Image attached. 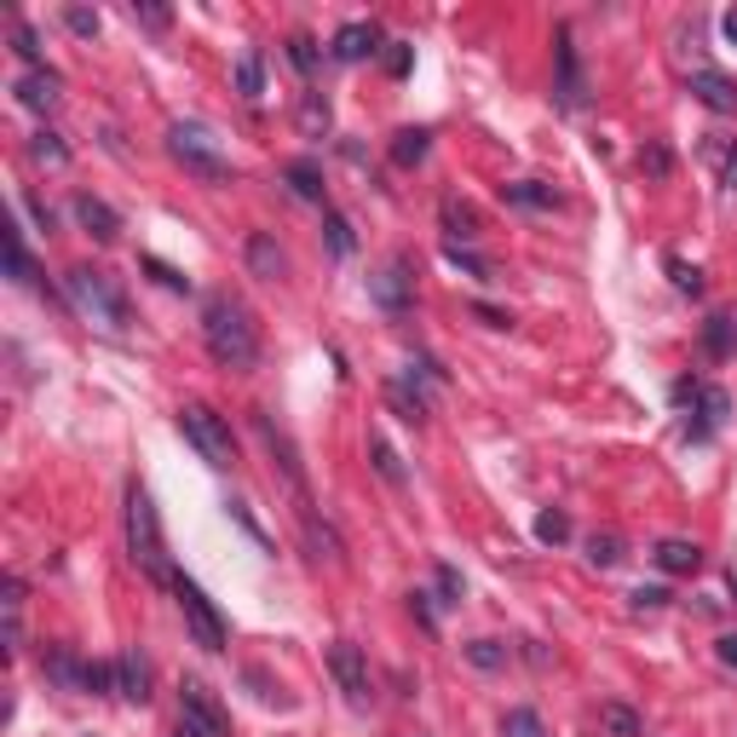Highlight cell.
I'll use <instances>...</instances> for the list:
<instances>
[{
    "label": "cell",
    "mask_w": 737,
    "mask_h": 737,
    "mask_svg": "<svg viewBox=\"0 0 737 737\" xmlns=\"http://www.w3.org/2000/svg\"><path fill=\"white\" fill-rule=\"evenodd\" d=\"M726 582H731V594H737V565H731V571H726Z\"/></svg>",
    "instance_id": "obj_55"
},
{
    "label": "cell",
    "mask_w": 737,
    "mask_h": 737,
    "mask_svg": "<svg viewBox=\"0 0 737 737\" xmlns=\"http://www.w3.org/2000/svg\"><path fill=\"white\" fill-rule=\"evenodd\" d=\"M599 720L611 726L617 737H640V715H633V708H622V703H605V708H599Z\"/></svg>",
    "instance_id": "obj_33"
},
{
    "label": "cell",
    "mask_w": 737,
    "mask_h": 737,
    "mask_svg": "<svg viewBox=\"0 0 737 737\" xmlns=\"http://www.w3.org/2000/svg\"><path fill=\"white\" fill-rule=\"evenodd\" d=\"M588 559H594V565H605V571H611L617 559H622V542H617V537H588Z\"/></svg>",
    "instance_id": "obj_39"
},
{
    "label": "cell",
    "mask_w": 737,
    "mask_h": 737,
    "mask_svg": "<svg viewBox=\"0 0 737 737\" xmlns=\"http://www.w3.org/2000/svg\"><path fill=\"white\" fill-rule=\"evenodd\" d=\"M30 156H35L41 167H64V162H69V144H64L58 133H46V127H41V133L30 139Z\"/></svg>",
    "instance_id": "obj_30"
},
{
    "label": "cell",
    "mask_w": 737,
    "mask_h": 737,
    "mask_svg": "<svg viewBox=\"0 0 737 737\" xmlns=\"http://www.w3.org/2000/svg\"><path fill=\"white\" fill-rule=\"evenodd\" d=\"M640 167H651L657 180H663V173H669V150H663V144H646V150H640Z\"/></svg>",
    "instance_id": "obj_47"
},
{
    "label": "cell",
    "mask_w": 737,
    "mask_h": 737,
    "mask_svg": "<svg viewBox=\"0 0 737 737\" xmlns=\"http://www.w3.org/2000/svg\"><path fill=\"white\" fill-rule=\"evenodd\" d=\"M144 271L156 277L162 289H191V277H180V271H173V265H162V260H150V253H144Z\"/></svg>",
    "instance_id": "obj_44"
},
{
    "label": "cell",
    "mask_w": 737,
    "mask_h": 737,
    "mask_svg": "<svg viewBox=\"0 0 737 737\" xmlns=\"http://www.w3.org/2000/svg\"><path fill=\"white\" fill-rule=\"evenodd\" d=\"M237 93L248 98V105L265 93V64H260V53H253V46H248V53L237 58Z\"/></svg>",
    "instance_id": "obj_27"
},
{
    "label": "cell",
    "mask_w": 737,
    "mask_h": 737,
    "mask_svg": "<svg viewBox=\"0 0 737 737\" xmlns=\"http://www.w3.org/2000/svg\"><path fill=\"white\" fill-rule=\"evenodd\" d=\"M565 537H571V519H565V513H553V507H548V513L537 519V542L559 548V542H565Z\"/></svg>",
    "instance_id": "obj_35"
},
{
    "label": "cell",
    "mask_w": 737,
    "mask_h": 737,
    "mask_svg": "<svg viewBox=\"0 0 737 737\" xmlns=\"http://www.w3.org/2000/svg\"><path fill=\"white\" fill-rule=\"evenodd\" d=\"M75 219H82V231H93L98 242H116L121 237V219H116V208H110V202L105 196H75Z\"/></svg>",
    "instance_id": "obj_16"
},
{
    "label": "cell",
    "mask_w": 737,
    "mask_h": 737,
    "mask_svg": "<svg viewBox=\"0 0 737 737\" xmlns=\"http://www.w3.org/2000/svg\"><path fill=\"white\" fill-rule=\"evenodd\" d=\"M116 692H121L127 703H150V657H144L139 646H127V651L116 657Z\"/></svg>",
    "instance_id": "obj_13"
},
{
    "label": "cell",
    "mask_w": 737,
    "mask_h": 737,
    "mask_svg": "<svg viewBox=\"0 0 737 737\" xmlns=\"http://www.w3.org/2000/svg\"><path fill=\"white\" fill-rule=\"evenodd\" d=\"M426 150H432V133H426V127H403V133L392 139V162H398V167H421Z\"/></svg>",
    "instance_id": "obj_23"
},
{
    "label": "cell",
    "mask_w": 737,
    "mask_h": 737,
    "mask_svg": "<svg viewBox=\"0 0 737 737\" xmlns=\"http://www.w3.org/2000/svg\"><path fill=\"white\" fill-rule=\"evenodd\" d=\"M87 669L93 663H82L75 651H46V680H58V685H69V692H87Z\"/></svg>",
    "instance_id": "obj_21"
},
{
    "label": "cell",
    "mask_w": 737,
    "mask_h": 737,
    "mask_svg": "<svg viewBox=\"0 0 737 737\" xmlns=\"http://www.w3.org/2000/svg\"><path fill=\"white\" fill-rule=\"evenodd\" d=\"M703 346L715 351V358H726V351H731V317H708V328H703Z\"/></svg>",
    "instance_id": "obj_36"
},
{
    "label": "cell",
    "mask_w": 737,
    "mask_h": 737,
    "mask_svg": "<svg viewBox=\"0 0 737 737\" xmlns=\"http://www.w3.org/2000/svg\"><path fill=\"white\" fill-rule=\"evenodd\" d=\"M657 571H669V576H697L703 571V548L697 542H657Z\"/></svg>",
    "instance_id": "obj_19"
},
{
    "label": "cell",
    "mask_w": 737,
    "mask_h": 737,
    "mask_svg": "<svg viewBox=\"0 0 737 737\" xmlns=\"http://www.w3.org/2000/svg\"><path fill=\"white\" fill-rule=\"evenodd\" d=\"M64 23H69V30L82 35V41H93V35H98V12H87V7H69V12H64Z\"/></svg>",
    "instance_id": "obj_42"
},
{
    "label": "cell",
    "mask_w": 737,
    "mask_h": 737,
    "mask_svg": "<svg viewBox=\"0 0 737 737\" xmlns=\"http://www.w3.org/2000/svg\"><path fill=\"white\" fill-rule=\"evenodd\" d=\"M501 737H548V726H542V715H537V708H507Z\"/></svg>",
    "instance_id": "obj_31"
},
{
    "label": "cell",
    "mask_w": 737,
    "mask_h": 737,
    "mask_svg": "<svg viewBox=\"0 0 737 737\" xmlns=\"http://www.w3.org/2000/svg\"><path fill=\"white\" fill-rule=\"evenodd\" d=\"M444 225H449V237H462V242H473L478 231H485L478 208H473V202H462V196H444Z\"/></svg>",
    "instance_id": "obj_22"
},
{
    "label": "cell",
    "mask_w": 737,
    "mask_h": 737,
    "mask_svg": "<svg viewBox=\"0 0 737 737\" xmlns=\"http://www.w3.org/2000/svg\"><path fill=\"white\" fill-rule=\"evenodd\" d=\"M202 340H208V358L219 369L242 375V369L260 364V323H253V312L231 294H214L208 306H202Z\"/></svg>",
    "instance_id": "obj_1"
},
{
    "label": "cell",
    "mask_w": 737,
    "mask_h": 737,
    "mask_svg": "<svg viewBox=\"0 0 737 737\" xmlns=\"http://www.w3.org/2000/svg\"><path fill=\"white\" fill-rule=\"evenodd\" d=\"M628 599H633V611H663V605H669V588H633Z\"/></svg>",
    "instance_id": "obj_45"
},
{
    "label": "cell",
    "mask_w": 737,
    "mask_h": 737,
    "mask_svg": "<svg viewBox=\"0 0 737 737\" xmlns=\"http://www.w3.org/2000/svg\"><path fill=\"white\" fill-rule=\"evenodd\" d=\"M248 271H253V277H265V283L289 277V253L271 242V231H253V237H248Z\"/></svg>",
    "instance_id": "obj_18"
},
{
    "label": "cell",
    "mask_w": 737,
    "mask_h": 737,
    "mask_svg": "<svg viewBox=\"0 0 737 737\" xmlns=\"http://www.w3.org/2000/svg\"><path fill=\"white\" fill-rule=\"evenodd\" d=\"M127 553H133V565L150 576V582H173L167 559V537H162V519H156V501H150L144 485H127Z\"/></svg>",
    "instance_id": "obj_2"
},
{
    "label": "cell",
    "mask_w": 737,
    "mask_h": 737,
    "mask_svg": "<svg viewBox=\"0 0 737 737\" xmlns=\"http://www.w3.org/2000/svg\"><path fill=\"white\" fill-rule=\"evenodd\" d=\"M553 58H559V110H576L582 105V69H576V46H571V30H559V46H553Z\"/></svg>",
    "instance_id": "obj_15"
},
{
    "label": "cell",
    "mask_w": 737,
    "mask_h": 737,
    "mask_svg": "<svg viewBox=\"0 0 737 737\" xmlns=\"http://www.w3.org/2000/svg\"><path fill=\"white\" fill-rule=\"evenodd\" d=\"M289 58H294L300 75H312L317 69V41L312 35H289Z\"/></svg>",
    "instance_id": "obj_37"
},
{
    "label": "cell",
    "mask_w": 737,
    "mask_h": 737,
    "mask_svg": "<svg viewBox=\"0 0 737 737\" xmlns=\"http://www.w3.org/2000/svg\"><path fill=\"white\" fill-rule=\"evenodd\" d=\"M173 737H214V731H202V726H191V720H180V731Z\"/></svg>",
    "instance_id": "obj_54"
},
{
    "label": "cell",
    "mask_w": 737,
    "mask_h": 737,
    "mask_svg": "<svg viewBox=\"0 0 737 737\" xmlns=\"http://www.w3.org/2000/svg\"><path fill=\"white\" fill-rule=\"evenodd\" d=\"M12 53L30 64V69H46V58H41V41H35V30L30 23H12Z\"/></svg>",
    "instance_id": "obj_32"
},
{
    "label": "cell",
    "mask_w": 737,
    "mask_h": 737,
    "mask_svg": "<svg viewBox=\"0 0 737 737\" xmlns=\"http://www.w3.org/2000/svg\"><path fill=\"white\" fill-rule=\"evenodd\" d=\"M715 651H720V663H726V669H737V633H720Z\"/></svg>",
    "instance_id": "obj_50"
},
{
    "label": "cell",
    "mask_w": 737,
    "mask_h": 737,
    "mask_svg": "<svg viewBox=\"0 0 737 737\" xmlns=\"http://www.w3.org/2000/svg\"><path fill=\"white\" fill-rule=\"evenodd\" d=\"M685 87H692V98H697V105H708L715 116H737V82H731V75L692 69V82H685Z\"/></svg>",
    "instance_id": "obj_11"
},
{
    "label": "cell",
    "mask_w": 737,
    "mask_h": 737,
    "mask_svg": "<svg viewBox=\"0 0 737 737\" xmlns=\"http://www.w3.org/2000/svg\"><path fill=\"white\" fill-rule=\"evenodd\" d=\"M133 18H139V23H150V30H167V23H173V18H167V7H139V0H133Z\"/></svg>",
    "instance_id": "obj_49"
},
{
    "label": "cell",
    "mask_w": 737,
    "mask_h": 737,
    "mask_svg": "<svg viewBox=\"0 0 737 737\" xmlns=\"http://www.w3.org/2000/svg\"><path fill=\"white\" fill-rule=\"evenodd\" d=\"M328 121H335V110H328L323 93H306V98H300V133H306V139H323Z\"/></svg>",
    "instance_id": "obj_24"
},
{
    "label": "cell",
    "mask_w": 737,
    "mask_h": 737,
    "mask_svg": "<svg viewBox=\"0 0 737 737\" xmlns=\"http://www.w3.org/2000/svg\"><path fill=\"white\" fill-rule=\"evenodd\" d=\"M387 69L392 75H410V46H403V41H387Z\"/></svg>",
    "instance_id": "obj_48"
},
{
    "label": "cell",
    "mask_w": 737,
    "mask_h": 737,
    "mask_svg": "<svg viewBox=\"0 0 737 737\" xmlns=\"http://www.w3.org/2000/svg\"><path fill=\"white\" fill-rule=\"evenodd\" d=\"M323 225H328V248H335V253H351V225H346L340 214H323Z\"/></svg>",
    "instance_id": "obj_43"
},
{
    "label": "cell",
    "mask_w": 737,
    "mask_h": 737,
    "mask_svg": "<svg viewBox=\"0 0 737 737\" xmlns=\"http://www.w3.org/2000/svg\"><path fill=\"white\" fill-rule=\"evenodd\" d=\"M58 87H64V82H58V69H30L12 93H18V105H23V110L46 116V110H58Z\"/></svg>",
    "instance_id": "obj_14"
},
{
    "label": "cell",
    "mask_w": 737,
    "mask_h": 737,
    "mask_svg": "<svg viewBox=\"0 0 737 737\" xmlns=\"http://www.w3.org/2000/svg\"><path fill=\"white\" fill-rule=\"evenodd\" d=\"M473 312H478V317H485L490 328H507V312H496V306H473Z\"/></svg>",
    "instance_id": "obj_52"
},
{
    "label": "cell",
    "mask_w": 737,
    "mask_h": 737,
    "mask_svg": "<svg viewBox=\"0 0 737 737\" xmlns=\"http://www.w3.org/2000/svg\"><path fill=\"white\" fill-rule=\"evenodd\" d=\"M283 180H289L294 196L323 202V167H317V162H289V167H283Z\"/></svg>",
    "instance_id": "obj_26"
},
{
    "label": "cell",
    "mask_w": 737,
    "mask_h": 737,
    "mask_svg": "<svg viewBox=\"0 0 737 737\" xmlns=\"http://www.w3.org/2000/svg\"><path fill=\"white\" fill-rule=\"evenodd\" d=\"M501 196H507V202H519V208H559V191H548V185H530V180H519V185H501Z\"/></svg>",
    "instance_id": "obj_28"
},
{
    "label": "cell",
    "mask_w": 737,
    "mask_h": 737,
    "mask_svg": "<svg viewBox=\"0 0 737 737\" xmlns=\"http://www.w3.org/2000/svg\"><path fill=\"white\" fill-rule=\"evenodd\" d=\"M444 260H449V265H462L467 277H490V265H485V260H478V253H467L462 242H449V248H444Z\"/></svg>",
    "instance_id": "obj_40"
},
{
    "label": "cell",
    "mask_w": 737,
    "mask_h": 737,
    "mask_svg": "<svg viewBox=\"0 0 737 737\" xmlns=\"http://www.w3.org/2000/svg\"><path fill=\"white\" fill-rule=\"evenodd\" d=\"M180 703H185V720H191V726H202V731H214V737H225V726H231V720H225V708L214 703V692H208L202 680H185Z\"/></svg>",
    "instance_id": "obj_12"
},
{
    "label": "cell",
    "mask_w": 737,
    "mask_h": 737,
    "mask_svg": "<svg viewBox=\"0 0 737 737\" xmlns=\"http://www.w3.org/2000/svg\"><path fill=\"white\" fill-rule=\"evenodd\" d=\"M720 30H726V41H731V46H737V7H731V12H726V18H720Z\"/></svg>",
    "instance_id": "obj_53"
},
{
    "label": "cell",
    "mask_w": 737,
    "mask_h": 737,
    "mask_svg": "<svg viewBox=\"0 0 737 737\" xmlns=\"http://www.w3.org/2000/svg\"><path fill=\"white\" fill-rule=\"evenodd\" d=\"M438 594H444V605H462L467 582H462V571H455V565H438Z\"/></svg>",
    "instance_id": "obj_41"
},
{
    "label": "cell",
    "mask_w": 737,
    "mask_h": 737,
    "mask_svg": "<svg viewBox=\"0 0 737 737\" xmlns=\"http://www.w3.org/2000/svg\"><path fill=\"white\" fill-rule=\"evenodd\" d=\"M64 294H69V306H75V317L82 323H98V328H110V335H121L127 328V294L116 289V277H105V271H93V265H75L69 277H64Z\"/></svg>",
    "instance_id": "obj_3"
},
{
    "label": "cell",
    "mask_w": 737,
    "mask_h": 737,
    "mask_svg": "<svg viewBox=\"0 0 737 737\" xmlns=\"http://www.w3.org/2000/svg\"><path fill=\"white\" fill-rule=\"evenodd\" d=\"M253 426H260V438H265V449L277 455V462H283V473H289V485H294V496L306 501V467H300V449H294V438L283 426H277L265 410H253Z\"/></svg>",
    "instance_id": "obj_10"
},
{
    "label": "cell",
    "mask_w": 737,
    "mask_h": 737,
    "mask_svg": "<svg viewBox=\"0 0 737 737\" xmlns=\"http://www.w3.org/2000/svg\"><path fill=\"white\" fill-rule=\"evenodd\" d=\"M7 271H12V283L41 289V271L30 260V248H23V225H7Z\"/></svg>",
    "instance_id": "obj_20"
},
{
    "label": "cell",
    "mask_w": 737,
    "mask_h": 737,
    "mask_svg": "<svg viewBox=\"0 0 737 737\" xmlns=\"http://www.w3.org/2000/svg\"><path fill=\"white\" fill-rule=\"evenodd\" d=\"M23 208H30V219L41 225V231H53V208H46V202H41L35 191H23Z\"/></svg>",
    "instance_id": "obj_46"
},
{
    "label": "cell",
    "mask_w": 737,
    "mask_h": 737,
    "mask_svg": "<svg viewBox=\"0 0 737 737\" xmlns=\"http://www.w3.org/2000/svg\"><path fill=\"white\" fill-rule=\"evenodd\" d=\"M369 300L380 312H392V317H403L415 306V260L410 253H392V260L369 277Z\"/></svg>",
    "instance_id": "obj_7"
},
{
    "label": "cell",
    "mask_w": 737,
    "mask_h": 737,
    "mask_svg": "<svg viewBox=\"0 0 737 737\" xmlns=\"http://www.w3.org/2000/svg\"><path fill=\"white\" fill-rule=\"evenodd\" d=\"M167 156L180 162L185 173H196V180H208V185L231 180V162H225V150L214 144V133L202 121H173L167 127Z\"/></svg>",
    "instance_id": "obj_4"
},
{
    "label": "cell",
    "mask_w": 737,
    "mask_h": 737,
    "mask_svg": "<svg viewBox=\"0 0 737 737\" xmlns=\"http://www.w3.org/2000/svg\"><path fill=\"white\" fill-rule=\"evenodd\" d=\"M328 53H335L340 64H364V58H375V53H380V30H375V23H346Z\"/></svg>",
    "instance_id": "obj_17"
},
{
    "label": "cell",
    "mask_w": 737,
    "mask_h": 737,
    "mask_svg": "<svg viewBox=\"0 0 737 737\" xmlns=\"http://www.w3.org/2000/svg\"><path fill=\"white\" fill-rule=\"evenodd\" d=\"M369 455H375V473H380V478H387V485H392V490H403V485H410V473H403V462H398V449H392L387 438H380V432H375V438H369Z\"/></svg>",
    "instance_id": "obj_25"
},
{
    "label": "cell",
    "mask_w": 737,
    "mask_h": 737,
    "mask_svg": "<svg viewBox=\"0 0 737 737\" xmlns=\"http://www.w3.org/2000/svg\"><path fill=\"white\" fill-rule=\"evenodd\" d=\"M467 663H473V669H501V663H507V646H501V640H473V646H467Z\"/></svg>",
    "instance_id": "obj_34"
},
{
    "label": "cell",
    "mask_w": 737,
    "mask_h": 737,
    "mask_svg": "<svg viewBox=\"0 0 737 737\" xmlns=\"http://www.w3.org/2000/svg\"><path fill=\"white\" fill-rule=\"evenodd\" d=\"M720 185H726V191L737 196V144L726 150V173H720Z\"/></svg>",
    "instance_id": "obj_51"
},
{
    "label": "cell",
    "mask_w": 737,
    "mask_h": 737,
    "mask_svg": "<svg viewBox=\"0 0 737 737\" xmlns=\"http://www.w3.org/2000/svg\"><path fill=\"white\" fill-rule=\"evenodd\" d=\"M167 588H173V599H180V611H185V628H191V640H196L202 651H225V640H231V628H225L219 605H214L208 594H202V588H196V582H191L185 571L173 576Z\"/></svg>",
    "instance_id": "obj_6"
},
{
    "label": "cell",
    "mask_w": 737,
    "mask_h": 737,
    "mask_svg": "<svg viewBox=\"0 0 737 737\" xmlns=\"http://www.w3.org/2000/svg\"><path fill=\"white\" fill-rule=\"evenodd\" d=\"M669 277H674V289H680V294H703V271H697V265L669 260Z\"/></svg>",
    "instance_id": "obj_38"
},
{
    "label": "cell",
    "mask_w": 737,
    "mask_h": 737,
    "mask_svg": "<svg viewBox=\"0 0 737 737\" xmlns=\"http://www.w3.org/2000/svg\"><path fill=\"white\" fill-rule=\"evenodd\" d=\"M328 674L340 680V692L351 703H369V657H364V646L335 640V646H328Z\"/></svg>",
    "instance_id": "obj_9"
},
{
    "label": "cell",
    "mask_w": 737,
    "mask_h": 737,
    "mask_svg": "<svg viewBox=\"0 0 737 737\" xmlns=\"http://www.w3.org/2000/svg\"><path fill=\"white\" fill-rule=\"evenodd\" d=\"M180 432L191 438V449L202 455L208 467H237V438H231V421H225L214 403H180Z\"/></svg>",
    "instance_id": "obj_5"
},
{
    "label": "cell",
    "mask_w": 737,
    "mask_h": 737,
    "mask_svg": "<svg viewBox=\"0 0 737 737\" xmlns=\"http://www.w3.org/2000/svg\"><path fill=\"white\" fill-rule=\"evenodd\" d=\"M674 403H692V410H697V421L685 426L697 444H703L708 432H715V426L726 421V410H731V398H726L720 387H703V380H680V387H674Z\"/></svg>",
    "instance_id": "obj_8"
},
{
    "label": "cell",
    "mask_w": 737,
    "mask_h": 737,
    "mask_svg": "<svg viewBox=\"0 0 737 737\" xmlns=\"http://www.w3.org/2000/svg\"><path fill=\"white\" fill-rule=\"evenodd\" d=\"M7 651H18L23 646V582H7Z\"/></svg>",
    "instance_id": "obj_29"
}]
</instances>
